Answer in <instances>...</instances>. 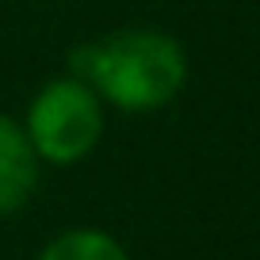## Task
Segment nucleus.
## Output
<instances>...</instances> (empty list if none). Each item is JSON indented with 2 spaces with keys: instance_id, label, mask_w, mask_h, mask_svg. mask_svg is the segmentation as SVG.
Listing matches in <instances>:
<instances>
[{
  "instance_id": "obj_2",
  "label": "nucleus",
  "mask_w": 260,
  "mask_h": 260,
  "mask_svg": "<svg viewBox=\"0 0 260 260\" xmlns=\"http://www.w3.org/2000/svg\"><path fill=\"white\" fill-rule=\"evenodd\" d=\"M19 126H23L39 165L69 169L96 153L107 130V107L84 81L61 73L31 96Z\"/></svg>"
},
{
  "instance_id": "obj_4",
  "label": "nucleus",
  "mask_w": 260,
  "mask_h": 260,
  "mask_svg": "<svg viewBox=\"0 0 260 260\" xmlns=\"http://www.w3.org/2000/svg\"><path fill=\"white\" fill-rule=\"evenodd\" d=\"M35 260H130L126 245L100 226H73L50 237Z\"/></svg>"
},
{
  "instance_id": "obj_1",
  "label": "nucleus",
  "mask_w": 260,
  "mask_h": 260,
  "mask_svg": "<svg viewBox=\"0 0 260 260\" xmlns=\"http://www.w3.org/2000/svg\"><path fill=\"white\" fill-rule=\"evenodd\" d=\"M69 77L84 81L104 107L149 115L169 107L187 84V54L169 31L119 27L69 50Z\"/></svg>"
},
{
  "instance_id": "obj_3",
  "label": "nucleus",
  "mask_w": 260,
  "mask_h": 260,
  "mask_svg": "<svg viewBox=\"0 0 260 260\" xmlns=\"http://www.w3.org/2000/svg\"><path fill=\"white\" fill-rule=\"evenodd\" d=\"M39 157L27 142L19 119L0 111V218L16 214L31 203L35 187H39Z\"/></svg>"
}]
</instances>
